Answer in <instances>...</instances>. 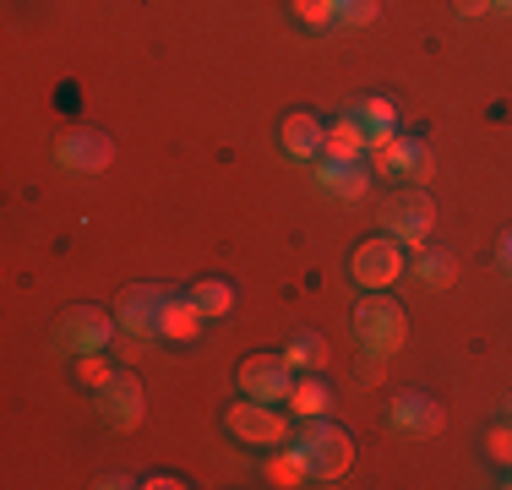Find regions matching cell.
Listing matches in <instances>:
<instances>
[{
	"label": "cell",
	"mask_w": 512,
	"mask_h": 490,
	"mask_svg": "<svg viewBox=\"0 0 512 490\" xmlns=\"http://www.w3.org/2000/svg\"><path fill=\"white\" fill-rule=\"evenodd\" d=\"M404 333H409L404 305L387 300L382 289H371V300H360V311H355V338L365 349V376H376V365H387L398 349H404Z\"/></svg>",
	"instance_id": "obj_1"
},
{
	"label": "cell",
	"mask_w": 512,
	"mask_h": 490,
	"mask_svg": "<svg viewBox=\"0 0 512 490\" xmlns=\"http://www.w3.org/2000/svg\"><path fill=\"white\" fill-rule=\"evenodd\" d=\"M224 431L235 441H246V447H284V441H295V425L278 414V403H256V398H240L224 414Z\"/></svg>",
	"instance_id": "obj_2"
},
{
	"label": "cell",
	"mask_w": 512,
	"mask_h": 490,
	"mask_svg": "<svg viewBox=\"0 0 512 490\" xmlns=\"http://www.w3.org/2000/svg\"><path fill=\"white\" fill-rule=\"evenodd\" d=\"M300 447L316 452V485H338L349 469V458H355V447H349V436L338 431V425H327V414H316V420H306L295 431Z\"/></svg>",
	"instance_id": "obj_3"
},
{
	"label": "cell",
	"mask_w": 512,
	"mask_h": 490,
	"mask_svg": "<svg viewBox=\"0 0 512 490\" xmlns=\"http://www.w3.org/2000/svg\"><path fill=\"white\" fill-rule=\"evenodd\" d=\"M371 158H376V175H393V180H414V186H425L436 169L431 147L404 137V131H393L387 142H371Z\"/></svg>",
	"instance_id": "obj_4"
},
{
	"label": "cell",
	"mask_w": 512,
	"mask_h": 490,
	"mask_svg": "<svg viewBox=\"0 0 512 490\" xmlns=\"http://www.w3.org/2000/svg\"><path fill=\"white\" fill-rule=\"evenodd\" d=\"M404 245H398L393 235H376V240H365L355 256H349V273H355V284H365V289H387V284H398L404 278Z\"/></svg>",
	"instance_id": "obj_5"
},
{
	"label": "cell",
	"mask_w": 512,
	"mask_h": 490,
	"mask_svg": "<svg viewBox=\"0 0 512 490\" xmlns=\"http://www.w3.org/2000/svg\"><path fill=\"white\" fill-rule=\"evenodd\" d=\"M235 382L256 403H289V392H295V371H289L284 360H273V354H251V360L235 371Z\"/></svg>",
	"instance_id": "obj_6"
},
{
	"label": "cell",
	"mask_w": 512,
	"mask_h": 490,
	"mask_svg": "<svg viewBox=\"0 0 512 490\" xmlns=\"http://www.w3.org/2000/svg\"><path fill=\"white\" fill-rule=\"evenodd\" d=\"M109 338H115V316L109 311L71 305L60 316V349H71V354H99V349H109Z\"/></svg>",
	"instance_id": "obj_7"
},
{
	"label": "cell",
	"mask_w": 512,
	"mask_h": 490,
	"mask_svg": "<svg viewBox=\"0 0 512 490\" xmlns=\"http://www.w3.org/2000/svg\"><path fill=\"white\" fill-rule=\"evenodd\" d=\"M382 218H387V235H393L398 245H425V240H431V229H436V207H431V196H425V191L393 196Z\"/></svg>",
	"instance_id": "obj_8"
},
{
	"label": "cell",
	"mask_w": 512,
	"mask_h": 490,
	"mask_svg": "<svg viewBox=\"0 0 512 490\" xmlns=\"http://www.w3.org/2000/svg\"><path fill=\"white\" fill-rule=\"evenodd\" d=\"M387 420H393L398 436H436L442 431V403H436L431 392H398Z\"/></svg>",
	"instance_id": "obj_9"
},
{
	"label": "cell",
	"mask_w": 512,
	"mask_h": 490,
	"mask_svg": "<svg viewBox=\"0 0 512 490\" xmlns=\"http://www.w3.org/2000/svg\"><path fill=\"white\" fill-rule=\"evenodd\" d=\"M164 300L169 294L164 289H131L126 300H120V333H126L131 343H142V338H158V311H164Z\"/></svg>",
	"instance_id": "obj_10"
},
{
	"label": "cell",
	"mask_w": 512,
	"mask_h": 490,
	"mask_svg": "<svg viewBox=\"0 0 512 490\" xmlns=\"http://www.w3.org/2000/svg\"><path fill=\"white\" fill-rule=\"evenodd\" d=\"M99 409H104V420H115V425H137L142 420V382L131 371H115L109 382L99 387Z\"/></svg>",
	"instance_id": "obj_11"
},
{
	"label": "cell",
	"mask_w": 512,
	"mask_h": 490,
	"mask_svg": "<svg viewBox=\"0 0 512 490\" xmlns=\"http://www.w3.org/2000/svg\"><path fill=\"white\" fill-rule=\"evenodd\" d=\"M109 137H99V131H71L66 142H60V164L77 169V175H99V169L109 164Z\"/></svg>",
	"instance_id": "obj_12"
},
{
	"label": "cell",
	"mask_w": 512,
	"mask_h": 490,
	"mask_svg": "<svg viewBox=\"0 0 512 490\" xmlns=\"http://www.w3.org/2000/svg\"><path fill=\"white\" fill-rule=\"evenodd\" d=\"M316 180H322V191L344 196V202H360V196L371 191V175L360 169V158H327V164L316 169Z\"/></svg>",
	"instance_id": "obj_13"
},
{
	"label": "cell",
	"mask_w": 512,
	"mask_h": 490,
	"mask_svg": "<svg viewBox=\"0 0 512 490\" xmlns=\"http://www.w3.org/2000/svg\"><path fill=\"white\" fill-rule=\"evenodd\" d=\"M202 327V305L191 294H169L164 311H158V338H175V343H191Z\"/></svg>",
	"instance_id": "obj_14"
},
{
	"label": "cell",
	"mask_w": 512,
	"mask_h": 490,
	"mask_svg": "<svg viewBox=\"0 0 512 490\" xmlns=\"http://www.w3.org/2000/svg\"><path fill=\"white\" fill-rule=\"evenodd\" d=\"M327 158H365L371 153V131H365V120L349 109V115H338L333 126H327Z\"/></svg>",
	"instance_id": "obj_15"
},
{
	"label": "cell",
	"mask_w": 512,
	"mask_h": 490,
	"mask_svg": "<svg viewBox=\"0 0 512 490\" xmlns=\"http://www.w3.org/2000/svg\"><path fill=\"white\" fill-rule=\"evenodd\" d=\"M327 147V126L316 115H289L284 120V153L289 158H316Z\"/></svg>",
	"instance_id": "obj_16"
},
{
	"label": "cell",
	"mask_w": 512,
	"mask_h": 490,
	"mask_svg": "<svg viewBox=\"0 0 512 490\" xmlns=\"http://www.w3.org/2000/svg\"><path fill=\"white\" fill-rule=\"evenodd\" d=\"M289 403H295V420H316V414L333 409V387H327L322 376H300L295 392H289Z\"/></svg>",
	"instance_id": "obj_17"
},
{
	"label": "cell",
	"mask_w": 512,
	"mask_h": 490,
	"mask_svg": "<svg viewBox=\"0 0 512 490\" xmlns=\"http://www.w3.org/2000/svg\"><path fill=\"white\" fill-rule=\"evenodd\" d=\"M355 115L365 120L371 142H387L398 131V104H393V98H365V104H355Z\"/></svg>",
	"instance_id": "obj_18"
},
{
	"label": "cell",
	"mask_w": 512,
	"mask_h": 490,
	"mask_svg": "<svg viewBox=\"0 0 512 490\" xmlns=\"http://www.w3.org/2000/svg\"><path fill=\"white\" fill-rule=\"evenodd\" d=\"M191 300L202 305V316H207V322H218V316H229V311H235V289H229L224 278H202V284H191Z\"/></svg>",
	"instance_id": "obj_19"
},
{
	"label": "cell",
	"mask_w": 512,
	"mask_h": 490,
	"mask_svg": "<svg viewBox=\"0 0 512 490\" xmlns=\"http://www.w3.org/2000/svg\"><path fill=\"white\" fill-rule=\"evenodd\" d=\"M414 278H420L425 289H447L453 284V251H425L420 245V256H414Z\"/></svg>",
	"instance_id": "obj_20"
},
{
	"label": "cell",
	"mask_w": 512,
	"mask_h": 490,
	"mask_svg": "<svg viewBox=\"0 0 512 490\" xmlns=\"http://www.w3.org/2000/svg\"><path fill=\"white\" fill-rule=\"evenodd\" d=\"M322 360H327V349H322V338H316V333H300V338L284 349V365H289V371H316Z\"/></svg>",
	"instance_id": "obj_21"
},
{
	"label": "cell",
	"mask_w": 512,
	"mask_h": 490,
	"mask_svg": "<svg viewBox=\"0 0 512 490\" xmlns=\"http://www.w3.org/2000/svg\"><path fill=\"white\" fill-rule=\"evenodd\" d=\"M338 6V28H371L382 17V0H333Z\"/></svg>",
	"instance_id": "obj_22"
},
{
	"label": "cell",
	"mask_w": 512,
	"mask_h": 490,
	"mask_svg": "<svg viewBox=\"0 0 512 490\" xmlns=\"http://www.w3.org/2000/svg\"><path fill=\"white\" fill-rule=\"evenodd\" d=\"M295 17L306 22L311 33H327V28H338V6H333V0H295Z\"/></svg>",
	"instance_id": "obj_23"
},
{
	"label": "cell",
	"mask_w": 512,
	"mask_h": 490,
	"mask_svg": "<svg viewBox=\"0 0 512 490\" xmlns=\"http://www.w3.org/2000/svg\"><path fill=\"white\" fill-rule=\"evenodd\" d=\"M485 452H491L502 469H512V425H496V431H485Z\"/></svg>",
	"instance_id": "obj_24"
},
{
	"label": "cell",
	"mask_w": 512,
	"mask_h": 490,
	"mask_svg": "<svg viewBox=\"0 0 512 490\" xmlns=\"http://www.w3.org/2000/svg\"><path fill=\"white\" fill-rule=\"evenodd\" d=\"M109 376H115V371H109L104 349H99V354H82V382H88V387H104Z\"/></svg>",
	"instance_id": "obj_25"
},
{
	"label": "cell",
	"mask_w": 512,
	"mask_h": 490,
	"mask_svg": "<svg viewBox=\"0 0 512 490\" xmlns=\"http://www.w3.org/2000/svg\"><path fill=\"white\" fill-rule=\"evenodd\" d=\"M491 11V0H458V17H485Z\"/></svg>",
	"instance_id": "obj_26"
},
{
	"label": "cell",
	"mask_w": 512,
	"mask_h": 490,
	"mask_svg": "<svg viewBox=\"0 0 512 490\" xmlns=\"http://www.w3.org/2000/svg\"><path fill=\"white\" fill-rule=\"evenodd\" d=\"M142 485H148V490H175L180 480H169V474H153V480H142Z\"/></svg>",
	"instance_id": "obj_27"
},
{
	"label": "cell",
	"mask_w": 512,
	"mask_h": 490,
	"mask_svg": "<svg viewBox=\"0 0 512 490\" xmlns=\"http://www.w3.org/2000/svg\"><path fill=\"white\" fill-rule=\"evenodd\" d=\"M502 267H507V273H512V229H507V235H502Z\"/></svg>",
	"instance_id": "obj_28"
},
{
	"label": "cell",
	"mask_w": 512,
	"mask_h": 490,
	"mask_svg": "<svg viewBox=\"0 0 512 490\" xmlns=\"http://www.w3.org/2000/svg\"><path fill=\"white\" fill-rule=\"evenodd\" d=\"M491 6H502V11H512V0H491Z\"/></svg>",
	"instance_id": "obj_29"
},
{
	"label": "cell",
	"mask_w": 512,
	"mask_h": 490,
	"mask_svg": "<svg viewBox=\"0 0 512 490\" xmlns=\"http://www.w3.org/2000/svg\"><path fill=\"white\" fill-rule=\"evenodd\" d=\"M507 420H512V398H507Z\"/></svg>",
	"instance_id": "obj_30"
},
{
	"label": "cell",
	"mask_w": 512,
	"mask_h": 490,
	"mask_svg": "<svg viewBox=\"0 0 512 490\" xmlns=\"http://www.w3.org/2000/svg\"><path fill=\"white\" fill-rule=\"evenodd\" d=\"M507 485H512V469H507Z\"/></svg>",
	"instance_id": "obj_31"
}]
</instances>
